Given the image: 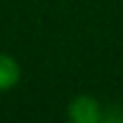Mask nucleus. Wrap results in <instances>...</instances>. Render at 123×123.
<instances>
[{
  "label": "nucleus",
  "instance_id": "f03ea898",
  "mask_svg": "<svg viewBox=\"0 0 123 123\" xmlns=\"http://www.w3.org/2000/svg\"><path fill=\"white\" fill-rule=\"evenodd\" d=\"M19 78H22L19 63L11 54L0 52V93H6V91L15 89L17 82H19Z\"/></svg>",
  "mask_w": 123,
  "mask_h": 123
},
{
  "label": "nucleus",
  "instance_id": "f257e3e1",
  "mask_svg": "<svg viewBox=\"0 0 123 123\" xmlns=\"http://www.w3.org/2000/svg\"><path fill=\"white\" fill-rule=\"evenodd\" d=\"M102 117V104L91 95H78L67 106V119L74 123H99Z\"/></svg>",
  "mask_w": 123,
  "mask_h": 123
}]
</instances>
